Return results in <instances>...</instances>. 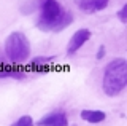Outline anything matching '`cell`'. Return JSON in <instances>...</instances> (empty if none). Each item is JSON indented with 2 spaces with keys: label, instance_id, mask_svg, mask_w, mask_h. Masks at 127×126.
Here are the masks:
<instances>
[{
  "label": "cell",
  "instance_id": "cell-14",
  "mask_svg": "<svg viewBox=\"0 0 127 126\" xmlns=\"http://www.w3.org/2000/svg\"><path fill=\"white\" fill-rule=\"evenodd\" d=\"M103 56H105V46H100V48H98V51H97V56H95V58L100 61Z\"/></svg>",
  "mask_w": 127,
  "mask_h": 126
},
{
  "label": "cell",
  "instance_id": "cell-7",
  "mask_svg": "<svg viewBox=\"0 0 127 126\" xmlns=\"http://www.w3.org/2000/svg\"><path fill=\"white\" fill-rule=\"evenodd\" d=\"M56 56H37L30 61V70L35 73H48L53 69Z\"/></svg>",
  "mask_w": 127,
  "mask_h": 126
},
{
  "label": "cell",
  "instance_id": "cell-9",
  "mask_svg": "<svg viewBox=\"0 0 127 126\" xmlns=\"http://www.w3.org/2000/svg\"><path fill=\"white\" fill-rule=\"evenodd\" d=\"M79 115H81V118L84 121H87V123H102L103 120H105L106 118V113L105 112H102V110H83L81 113H79Z\"/></svg>",
  "mask_w": 127,
  "mask_h": 126
},
{
  "label": "cell",
  "instance_id": "cell-3",
  "mask_svg": "<svg viewBox=\"0 0 127 126\" xmlns=\"http://www.w3.org/2000/svg\"><path fill=\"white\" fill-rule=\"evenodd\" d=\"M64 13H65V10L57 0H48L40 8V14L35 26L41 32H56L57 26L61 24Z\"/></svg>",
  "mask_w": 127,
  "mask_h": 126
},
{
  "label": "cell",
  "instance_id": "cell-2",
  "mask_svg": "<svg viewBox=\"0 0 127 126\" xmlns=\"http://www.w3.org/2000/svg\"><path fill=\"white\" fill-rule=\"evenodd\" d=\"M6 59L14 65H21L30 56V42L22 32H11L5 40Z\"/></svg>",
  "mask_w": 127,
  "mask_h": 126
},
{
  "label": "cell",
  "instance_id": "cell-5",
  "mask_svg": "<svg viewBox=\"0 0 127 126\" xmlns=\"http://www.w3.org/2000/svg\"><path fill=\"white\" fill-rule=\"evenodd\" d=\"M26 70L21 65H14L11 62H5L0 58V78H16V80H22L26 78Z\"/></svg>",
  "mask_w": 127,
  "mask_h": 126
},
{
  "label": "cell",
  "instance_id": "cell-4",
  "mask_svg": "<svg viewBox=\"0 0 127 126\" xmlns=\"http://www.w3.org/2000/svg\"><path fill=\"white\" fill-rule=\"evenodd\" d=\"M89 38H91V32L87 29H78L76 32L71 35L68 45H67V54H68V56H73L86 42H89Z\"/></svg>",
  "mask_w": 127,
  "mask_h": 126
},
{
  "label": "cell",
  "instance_id": "cell-6",
  "mask_svg": "<svg viewBox=\"0 0 127 126\" xmlns=\"http://www.w3.org/2000/svg\"><path fill=\"white\" fill-rule=\"evenodd\" d=\"M35 126H68V118L64 112H51L40 118Z\"/></svg>",
  "mask_w": 127,
  "mask_h": 126
},
{
  "label": "cell",
  "instance_id": "cell-13",
  "mask_svg": "<svg viewBox=\"0 0 127 126\" xmlns=\"http://www.w3.org/2000/svg\"><path fill=\"white\" fill-rule=\"evenodd\" d=\"M118 19L122 22V24H126V22H127V5H124L121 10L118 11Z\"/></svg>",
  "mask_w": 127,
  "mask_h": 126
},
{
  "label": "cell",
  "instance_id": "cell-10",
  "mask_svg": "<svg viewBox=\"0 0 127 126\" xmlns=\"http://www.w3.org/2000/svg\"><path fill=\"white\" fill-rule=\"evenodd\" d=\"M46 2L48 0H26L21 6V13L22 14H30V13H33V11L40 10Z\"/></svg>",
  "mask_w": 127,
  "mask_h": 126
},
{
  "label": "cell",
  "instance_id": "cell-1",
  "mask_svg": "<svg viewBox=\"0 0 127 126\" xmlns=\"http://www.w3.org/2000/svg\"><path fill=\"white\" fill-rule=\"evenodd\" d=\"M127 86V62L124 58H116L110 61L103 72L102 88L106 96L114 97L124 91Z\"/></svg>",
  "mask_w": 127,
  "mask_h": 126
},
{
  "label": "cell",
  "instance_id": "cell-11",
  "mask_svg": "<svg viewBox=\"0 0 127 126\" xmlns=\"http://www.w3.org/2000/svg\"><path fill=\"white\" fill-rule=\"evenodd\" d=\"M70 24H73V14H71V11L65 10V13H64V16H62V19H61V24L57 26L56 32H62V30H65Z\"/></svg>",
  "mask_w": 127,
  "mask_h": 126
},
{
  "label": "cell",
  "instance_id": "cell-12",
  "mask_svg": "<svg viewBox=\"0 0 127 126\" xmlns=\"http://www.w3.org/2000/svg\"><path fill=\"white\" fill-rule=\"evenodd\" d=\"M10 126H35L33 120H32L30 115H22L21 118H18V120L14 121V123H11Z\"/></svg>",
  "mask_w": 127,
  "mask_h": 126
},
{
  "label": "cell",
  "instance_id": "cell-8",
  "mask_svg": "<svg viewBox=\"0 0 127 126\" xmlns=\"http://www.w3.org/2000/svg\"><path fill=\"white\" fill-rule=\"evenodd\" d=\"M76 6L84 13H97L106 8L108 0H75Z\"/></svg>",
  "mask_w": 127,
  "mask_h": 126
}]
</instances>
